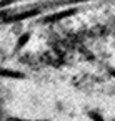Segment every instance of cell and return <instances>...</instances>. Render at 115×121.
Instances as JSON below:
<instances>
[{
	"mask_svg": "<svg viewBox=\"0 0 115 121\" xmlns=\"http://www.w3.org/2000/svg\"><path fill=\"white\" fill-rule=\"evenodd\" d=\"M0 121H20V119H15V118H9V116L0 114Z\"/></svg>",
	"mask_w": 115,
	"mask_h": 121,
	"instance_id": "obj_1",
	"label": "cell"
}]
</instances>
